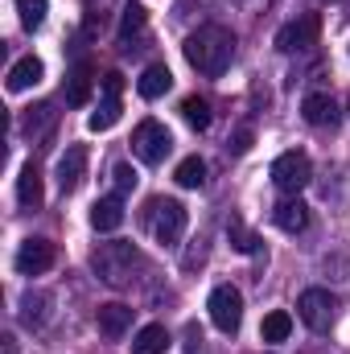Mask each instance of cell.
<instances>
[{
  "mask_svg": "<svg viewBox=\"0 0 350 354\" xmlns=\"http://www.w3.org/2000/svg\"><path fill=\"white\" fill-rule=\"evenodd\" d=\"M181 54H185V62H190L198 75L219 79V75L231 66V58H235V33L223 29V25H202V29H194V33L185 37Z\"/></svg>",
  "mask_w": 350,
  "mask_h": 354,
  "instance_id": "cell-1",
  "label": "cell"
},
{
  "mask_svg": "<svg viewBox=\"0 0 350 354\" xmlns=\"http://www.w3.org/2000/svg\"><path fill=\"white\" fill-rule=\"evenodd\" d=\"M140 268V252H136V243H128V239H111V243H99L95 252H91V272L103 280V284H111V288H124V284H132V272Z\"/></svg>",
  "mask_w": 350,
  "mask_h": 354,
  "instance_id": "cell-2",
  "label": "cell"
},
{
  "mask_svg": "<svg viewBox=\"0 0 350 354\" xmlns=\"http://www.w3.org/2000/svg\"><path fill=\"white\" fill-rule=\"evenodd\" d=\"M185 223H190V214L177 198H153L149 202V231L157 243H177L185 235Z\"/></svg>",
  "mask_w": 350,
  "mask_h": 354,
  "instance_id": "cell-3",
  "label": "cell"
},
{
  "mask_svg": "<svg viewBox=\"0 0 350 354\" xmlns=\"http://www.w3.org/2000/svg\"><path fill=\"white\" fill-rule=\"evenodd\" d=\"M174 149V136L161 120H140L136 132H132V153L145 161V165H161Z\"/></svg>",
  "mask_w": 350,
  "mask_h": 354,
  "instance_id": "cell-4",
  "label": "cell"
},
{
  "mask_svg": "<svg viewBox=\"0 0 350 354\" xmlns=\"http://www.w3.org/2000/svg\"><path fill=\"white\" fill-rule=\"evenodd\" d=\"M272 181H276L280 194H293V198H297V194L313 181V165H309V157L297 153V149H293V153H280V157L272 161Z\"/></svg>",
  "mask_w": 350,
  "mask_h": 354,
  "instance_id": "cell-5",
  "label": "cell"
},
{
  "mask_svg": "<svg viewBox=\"0 0 350 354\" xmlns=\"http://www.w3.org/2000/svg\"><path fill=\"white\" fill-rule=\"evenodd\" d=\"M206 309H210V322H214L223 334H235L239 322H243V292H239L235 284H219V288L210 292Z\"/></svg>",
  "mask_w": 350,
  "mask_h": 354,
  "instance_id": "cell-6",
  "label": "cell"
},
{
  "mask_svg": "<svg viewBox=\"0 0 350 354\" xmlns=\"http://www.w3.org/2000/svg\"><path fill=\"white\" fill-rule=\"evenodd\" d=\"M297 313H301V322H305L313 334H326V330L334 326V317H338V301H334L326 288H305L301 301H297Z\"/></svg>",
  "mask_w": 350,
  "mask_h": 354,
  "instance_id": "cell-7",
  "label": "cell"
},
{
  "mask_svg": "<svg viewBox=\"0 0 350 354\" xmlns=\"http://www.w3.org/2000/svg\"><path fill=\"white\" fill-rule=\"evenodd\" d=\"M317 33H322V17H317V12H305V17L280 25V33H276V50H280V54H301V50L317 46Z\"/></svg>",
  "mask_w": 350,
  "mask_h": 354,
  "instance_id": "cell-8",
  "label": "cell"
},
{
  "mask_svg": "<svg viewBox=\"0 0 350 354\" xmlns=\"http://www.w3.org/2000/svg\"><path fill=\"white\" fill-rule=\"evenodd\" d=\"M54 243L50 239H25L21 248H17V272L21 276H42V272H50L54 268Z\"/></svg>",
  "mask_w": 350,
  "mask_h": 354,
  "instance_id": "cell-9",
  "label": "cell"
},
{
  "mask_svg": "<svg viewBox=\"0 0 350 354\" xmlns=\"http://www.w3.org/2000/svg\"><path fill=\"white\" fill-rule=\"evenodd\" d=\"M87 177V145H71L62 157H58V189L62 194H75Z\"/></svg>",
  "mask_w": 350,
  "mask_h": 354,
  "instance_id": "cell-10",
  "label": "cell"
},
{
  "mask_svg": "<svg viewBox=\"0 0 350 354\" xmlns=\"http://www.w3.org/2000/svg\"><path fill=\"white\" fill-rule=\"evenodd\" d=\"M301 115H305V124H313V128H334V124H338V103H334V95L313 91V95L301 99Z\"/></svg>",
  "mask_w": 350,
  "mask_h": 354,
  "instance_id": "cell-11",
  "label": "cell"
},
{
  "mask_svg": "<svg viewBox=\"0 0 350 354\" xmlns=\"http://www.w3.org/2000/svg\"><path fill=\"white\" fill-rule=\"evenodd\" d=\"M95 322H99V334L116 342V338H124L128 326H132V305H124V301H107V305H99Z\"/></svg>",
  "mask_w": 350,
  "mask_h": 354,
  "instance_id": "cell-12",
  "label": "cell"
},
{
  "mask_svg": "<svg viewBox=\"0 0 350 354\" xmlns=\"http://www.w3.org/2000/svg\"><path fill=\"white\" fill-rule=\"evenodd\" d=\"M17 202H21L25 210H37V206L46 202V185H42V169H37L33 161H25V165H21V174H17Z\"/></svg>",
  "mask_w": 350,
  "mask_h": 354,
  "instance_id": "cell-13",
  "label": "cell"
},
{
  "mask_svg": "<svg viewBox=\"0 0 350 354\" xmlns=\"http://www.w3.org/2000/svg\"><path fill=\"white\" fill-rule=\"evenodd\" d=\"M272 223H276L280 231L297 235V231H305V227H309V206H305L301 198H284V202H276V206H272Z\"/></svg>",
  "mask_w": 350,
  "mask_h": 354,
  "instance_id": "cell-14",
  "label": "cell"
},
{
  "mask_svg": "<svg viewBox=\"0 0 350 354\" xmlns=\"http://www.w3.org/2000/svg\"><path fill=\"white\" fill-rule=\"evenodd\" d=\"M120 223H124V198L120 194H107L91 206V227L95 231H116Z\"/></svg>",
  "mask_w": 350,
  "mask_h": 354,
  "instance_id": "cell-15",
  "label": "cell"
},
{
  "mask_svg": "<svg viewBox=\"0 0 350 354\" xmlns=\"http://www.w3.org/2000/svg\"><path fill=\"white\" fill-rule=\"evenodd\" d=\"M42 75H46V66H42V58H21V62H12V71H8V91L12 95H21V91L37 87L42 83Z\"/></svg>",
  "mask_w": 350,
  "mask_h": 354,
  "instance_id": "cell-16",
  "label": "cell"
},
{
  "mask_svg": "<svg viewBox=\"0 0 350 354\" xmlns=\"http://www.w3.org/2000/svg\"><path fill=\"white\" fill-rule=\"evenodd\" d=\"M50 305H54L50 292H25V297H21V322H25L29 330H42V326L50 322Z\"/></svg>",
  "mask_w": 350,
  "mask_h": 354,
  "instance_id": "cell-17",
  "label": "cell"
},
{
  "mask_svg": "<svg viewBox=\"0 0 350 354\" xmlns=\"http://www.w3.org/2000/svg\"><path fill=\"white\" fill-rule=\"evenodd\" d=\"M120 115H124L120 95H103V103L87 115V128H91V132H107V128H116V124H120Z\"/></svg>",
  "mask_w": 350,
  "mask_h": 354,
  "instance_id": "cell-18",
  "label": "cell"
},
{
  "mask_svg": "<svg viewBox=\"0 0 350 354\" xmlns=\"http://www.w3.org/2000/svg\"><path fill=\"white\" fill-rule=\"evenodd\" d=\"M169 87H174V75H169V66H149V71L136 79V91H140L145 99H161Z\"/></svg>",
  "mask_w": 350,
  "mask_h": 354,
  "instance_id": "cell-19",
  "label": "cell"
},
{
  "mask_svg": "<svg viewBox=\"0 0 350 354\" xmlns=\"http://www.w3.org/2000/svg\"><path fill=\"white\" fill-rule=\"evenodd\" d=\"M87 99H91V66L79 62V66L66 75V103H71V107H83Z\"/></svg>",
  "mask_w": 350,
  "mask_h": 354,
  "instance_id": "cell-20",
  "label": "cell"
},
{
  "mask_svg": "<svg viewBox=\"0 0 350 354\" xmlns=\"http://www.w3.org/2000/svg\"><path fill=\"white\" fill-rule=\"evenodd\" d=\"M169 351V330L165 326H145L132 342V354H165Z\"/></svg>",
  "mask_w": 350,
  "mask_h": 354,
  "instance_id": "cell-21",
  "label": "cell"
},
{
  "mask_svg": "<svg viewBox=\"0 0 350 354\" xmlns=\"http://www.w3.org/2000/svg\"><path fill=\"white\" fill-rule=\"evenodd\" d=\"M293 334V317L284 313V309H272L268 317H264V326H260V338L264 342H284Z\"/></svg>",
  "mask_w": 350,
  "mask_h": 354,
  "instance_id": "cell-22",
  "label": "cell"
},
{
  "mask_svg": "<svg viewBox=\"0 0 350 354\" xmlns=\"http://www.w3.org/2000/svg\"><path fill=\"white\" fill-rule=\"evenodd\" d=\"M174 181L181 185V189H198V185L206 181V161H202V157H185V161L174 169Z\"/></svg>",
  "mask_w": 350,
  "mask_h": 354,
  "instance_id": "cell-23",
  "label": "cell"
},
{
  "mask_svg": "<svg viewBox=\"0 0 350 354\" xmlns=\"http://www.w3.org/2000/svg\"><path fill=\"white\" fill-rule=\"evenodd\" d=\"M181 120H185L190 128L206 132V128H210V103H206V99H198V95L181 99Z\"/></svg>",
  "mask_w": 350,
  "mask_h": 354,
  "instance_id": "cell-24",
  "label": "cell"
},
{
  "mask_svg": "<svg viewBox=\"0 0 350 354\" xmlns=\"http://www.w3.org/2000/svg\"><path fill=\"white\" fill-rule=\"evenodd\" d=\"M227 239H231V248H235V252H243V256H256V252L264 248L260 235H252L239 218H231V223H227Z\"/></svg>",
  "mask_w": 350,
  "mask_h": 354,
  "instance_id": "cell-25",
  "label": "cell"
},
{
  "mask_svg": "<svg viewBox=\"0 0 350 354\" xmlns=\"http://www.w3.org/2000/svg\"><path fill=\"white\" fill-rule=\"evenodd\" d=\"M145 21H149L145 4H136V0H132V4L124 8V17H120V41H132V37L145 29Z\"/></svg>",
  "mask_w": 350,
  "mask_h": 354,
  "instance_id": "cell-26",
  "label": "cell"
},
{
  "mask_svg": "<svg viewBox=\"0 0 350 354\" xmlns=\"http://www.w3.org/2000/svg\"><path fill=\"white\" fill-rule=\"evenodd\" d=\"M46 12H50V0H17V17L25 29H42Z\"/></svg>",
  "mask_w": 350,
  "mask_h": 354,
  "instance_id": "cell-27",
  "label": "cell"
},
{
  "mask_svg": "<svg viewBox=\"0 0 350 354\" xmlns=\"http://www.w3.org/2000/svg\"><path fill=\"white\" fill-rule=\"evenodd\" d=\"M46 124H54V107H50V103H37V107H29V115H25V128H29V132H42Z\"/></svg>",
  "mask_w": 350,
  "mask_h": 354,
  "instance_id": "cell-28",
  "label": "cell"
},
{
  "mask_svg": "<svg viewBox=\"0 0 350 354\" xmlns=\"http://www.w3.org/2000/svg\"><path fill=\"white\" fill-rule=\"evenodd\" d=\"M111 177H116V194H120V198H124V194H132V189H136V181H140L132 165H116Z\"/></svg>",
  "mask_w": 350,
  "mask_h": 354,
  "instance_id": "cell-29",
  "label": "cell"
},
{
  "mask_svg": "<svg viewBox=\"0 0 350 354\" xmlns=\"http://www.w3.org/2000/svg\"><path fill=\"white\" fill-rule=\"evenodd\" d=\"M252 140H256V136H252V128H239V132H235V136L227 140V149H231L235 157H243V153L252 149Z\"/></svg>",
  "mask_w": 350,
  "mask_h": 354,
  "instance_id": "cell-30",
  "label": "cell"
},
{
  "mask_svg": "<svg viewBox=\"0 0 350 354\" xmlns=\"http://www.w3.org/2000/svg\"><path fill=\"white\" fill-rule=\"evenodd\" d=\"M120 91H124V75L107 71V75H103V95H120Z\"/></svg>",
  "mask_w": 350,
  "mask_h": 354,
  "instance_id": "cell-31",
  "label": "cell"
},
{
  "mask_svg": "<svg viewBox=\"0 0 350 354\" xmlns=\"http://www.w3.org/2000/svg\"><path fill=\"white\" fill-rule=\"evenodd\" d=\"M347 107H350V103H347Z\"/></svg>",
  "mask_w": 350,
  "mask_h": 354,
  "instance_id": "cell-32",
  "label": "cell"
}]
</instances>
